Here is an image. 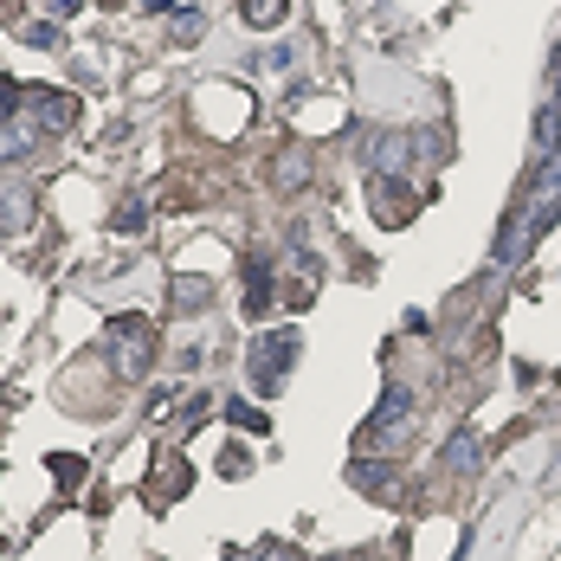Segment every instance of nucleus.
Wrapping results in <instances>:
<instances>
[{
  "label": "nucleus",
  "instance_id": "obj_1",
  "mask_svg": "<svg viewBox=\"0 0 561 561\" xmlns=\"http://www.w3.org/2000/svg\"><path fill=\"white\" fill-rule=\"evenodd\" d=\"M245 362H252V388H259V393H278L284 368L297 362V336H290V330H278V336H259Z\"/></svg>",
  "mask_w": 561,
  "mask_h": 561
},
{
  "label": "nucleus",
  "instance_id": "obj_5",
  "mask_svg": "<svg viewBox=\"0 0 561 561\" xmlns=\"http://www.w3.org/2000/svg\"><path fill=\"white\" fill-rule=\"evenodd\" d=\"M446 465H465V471H471V465H478V446H471V439H465V446H451Z\"/></svg>",
  "mask_w": 561,
  "mask_h": 561
},
{
  "label": "nucleus",
  "instance_id": "obj_4",
  "mask_svg": "<svg viewBox=\"0 0 561 561\" xmlns=\"http://www.w3.org/2000/svg\"><path fill=\"white\" fill-rule=\"evenodd\" d=\"M265 304H272V278H265V265H252V272H245V310L259 317Z\"/></svg>",
  "mask_w": 561,
  "mask_h": 561
},
{
  "label": "nucleus",
  "instance_id": "obj_2",
  "mask_svg": "<svg viewBox=\"0 0 561 561\" xmlns=\"http://www.w3.org/2000/svg\"><path fill=\"white\" fill-rule=\"evenodd\" d=\"M149 355H156V336H149V323L123 317V323H116V368H123V381H136V375L149 368Z\"/></svg>",
  "mask_w": 561,
  "mask_h": 561
},
{
  "label": "nucleus",
  "instance_id": "obj_7",
  "mask_svg": "<svg viewBox=\"0 0 561 561\" xmlns=\"http://www.w3.org/2000/svg\"><path fill=\"white\" fill-rule=\"evenodd\" d=\"M232 561H252V556H232Z\"/></svg>",
  "mask_w": 561,
  "mask_h": 561
},
{
  "label": "nucleus",
  "instance_id": "obj_6",
  "mask_svg": "<svg viewBox=\"0 0 561 561\" xmlns=\"http://www.w3.org/2000/svg\"><path fill=\"white\" fill-rule=\"evenodd\" d=\"M20 104H26V98H20V91H13V84L0 78V123H7V111H20Z\"/></svg>",
  "mask_w": 561,
  "mask_h": 561
},
{
  "label": "nucleus",
  "instance_id": "obj_3",
  "mask_svg": "<svg viewBox=\"0 0 561 561\" xmlns=\"http://www.w3.org/2000/svg\"><path fill=\"white\" fill-rule=\"evenodd\" d=\"M284 7H290V0H239V13H245L252 26H278Z\"/></svg>",
  "mask_w": 561,
  "mask_h": 561
}]
</instances>
